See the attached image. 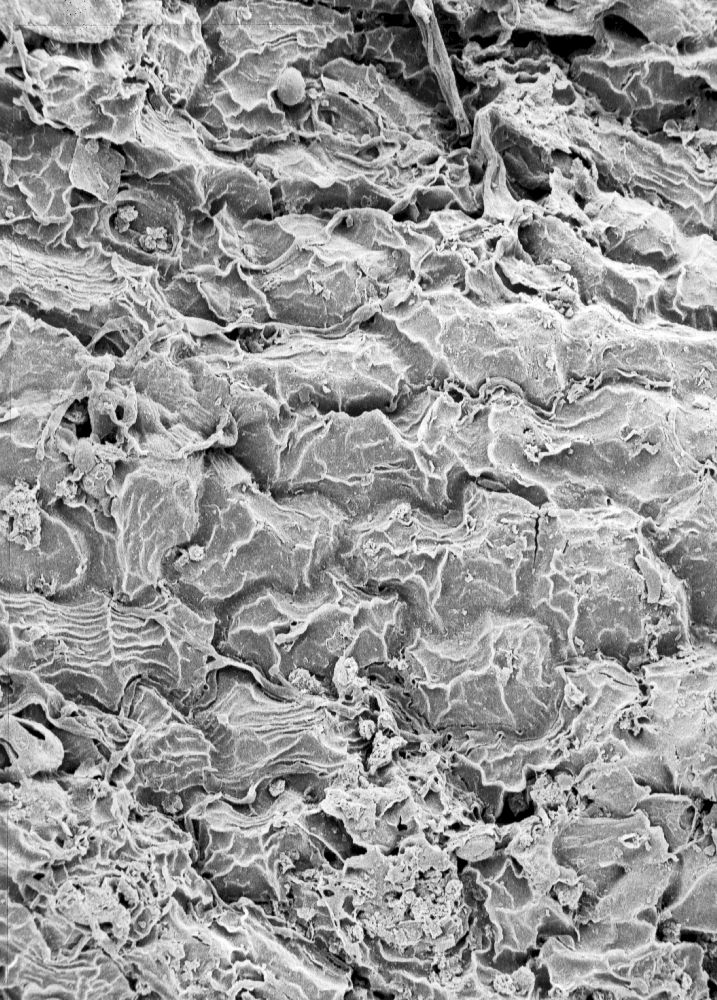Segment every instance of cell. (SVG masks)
Instances as JSON below:
<instances>
[{
	"label": "cell",
	"instance_id": "obj_1",
	"mask_svg": "<svg viewBox=\"0 0 717 1000\" xmlns=\"http://www.w3.org/2000/svg\"><path fill=\"white\" fill-rule=\"evenodd\" d=\"M160 614L91 588L63 600L11 592L1 604L11 647L1 667L32 671L66 699L83 696L117 712L137 678L168 693L180 686L171 630Z\"/></svg>",
	"mask_w": 717,
	"mask_h": 1000
},
{
	"label": "cell",
	"instance_id": "obj_2",
	"mask_svg": "<svg viewBox=\"0 0 717 1000\" xmlns=\"http://www.w3.org/2000/svg\"><path fill=\"white\" fill-rule=\"evenodd\" d=\"M183 460V459H182ZM131 455L117 464L106 487L116 523L117 585L113 599L147 606L160 595L162 562L173 546L192 539L195 488L190 462Z\"/></svg>",
	"mask_w": 717,
	"mask_h": 1000
},
{
	"label": "cell",
	"instance_id": "obj_3",
	"mask_svg": "<svg viewBox=\"0 0 717 1000\" xmlns=\"http://www.w3.org/2000/svg\"><path fill=\"white\" fill-rule=\"evenodd\" d=\"M40 544L31 549L1 539V588L67 599L88 588L102 556L91 511L62 499L41 506Z\"/></svg>",
	"mask_w": 717,
	"mask_h": 1000
},
{
	"label": "cell",
	"instance_id": "obj_4",
	"mask_svg": "<svg viewBox=\"0 0 717 1000\" xmlns=\"http://www.w3.org/2000/svg\"><path fill=\"white\" fill-rule=\"evenodd\" d=\"M553 852L558 863L577 874L613 864L629 871L677 856L661 828L651 826L639 809L622 818L573 817L556 836Z\"/></svg>",
	"mask_w": 717,
	"mask_h": 1000
},
{
	"label": "cell",
	"instance_id": "obj_5",
	"mask_svg": "<svg viewBox=\"0 0 717 1000\" xmlns=\"http://www.w3.org/2000/svg\"><path fill=\"white\" fill-rule=\"evenodd\" d=\"M143 63L152 68L172 105L189 100L212 63L196 8L162 12L161 23L145 34Z\"/></svg>",
	"mask_w": 717,
	"mask_h": 1000
},
{
	"label": "cell",
	"instance_id": "obj_6",
	"mask_svg": "<svg viewBox=\"0 0 717 1000\" xmlns=\"http://www.w3.org/2000/svg\"><path fill=\"white\" fill-rule=\"evenodd\" d=\"M122 16L119 0L0 2V25L7 39L19 27L62 44H96L115 34Z\"/></svg>",
	"mask_w": 717,
	"mask_h": 1000
},
{
	"label": "cell",
	"instance_id": "obj_7",
	"mask_svg": "<svg viewBox=\"0 0 717 1000\" xmlns=\"http://www.w3.org/2000/svg\"><path fill=\"white\" fill-rule=\"evenodd\" d=\"M163 1H123L115 34L96 44L45 41V50L62 68L101 72L116 79L135 77L145 54L144 30L161 23Z\"/></svg>",
	"mask_w": 717,
	"mask_h": 1000
},
{
	"label": "cell",
	"instance_id": "obj_8",
	"mask_svg": "<svg viewBox=\"0 0 717 1000\" xmlns=\"http://www.w3.org/2000/svg\"><path fill=\"white\" fill-rule=\"evenodd\" d=\"M675 854L680 863L661 897L659 924L672 919L681 930L716 934V845L702 848L690 840Z\"/></svg>",
	"mask_w": 717,
	"mask_h": 1000
},
{
	"label": "cell",
	"instance_id": "obj_9",
	"mask_svg": "<svg viewBox=\"0 0 717 1000\" xmlns=\"http://www.w3.org/2000/svg\"><path fill=\"white\" fill-rule=\"evenodd\" d=\"M124 81L93 70L61 68L31 95L48 121L90 139L102 119L98 102L119 94Z\"/></svg>",
	"mask_w": 717,
	"mask_h": 1000
},
{
	"label": "cell",
	"instance_id": "obj_10",
	"mask_svg": "<svg viewBox=\"0 0 717 1000\" xmlns=\"http://www.w3.org/2000/svg\"><path fill=\"white\" fill-rule=\"evenodd\" d=\"M567 805L556 809L536 806L535 814L518 822L517 831L504 852L521 865V874L528 880L536 897L549 894L553 885L578 881L577 872L561 865L553 852L556 836L570 821Z\"/></svg>",
	"mask_w": 717,
	"mask_h": 1000
},
{
	"label": "cell",
	"instance_id": "obj_11",
	"mask_svg": "<svg viewBox=\"0 0 717 1000\" xmlns=\"http://www.w3.org/2000/svg\"><path fill=\"white\" fill-rule=\"evenodd\" d=\"M28 706L23 715L1 716V744L10 765L1 769L2 782L19 783L40 773H56L65 756L64 745L56 732Z\"/></svg>",
	"mask_w": 717,
	"mask_h": 1000
},
{
	"label": "cell",
	"instance_id": "obj_12",
	"mask_svg": "<svg viewBox=\"0 0 717 1000\" xmlns=\"http://www.w3.org/2000/svg\"><path fill=\"white\" fill-rule=\"evenodd\" d=\"M536 957H530L526 964L532 969L544 965L553 987L569 994L579 987L609 991L615 999L642 1000L641 997L614 972L607 954L579 951L575 946L562 943L556 936H549L539 946Z\"/></svg>",
	"mask_w": 717,
	"mask_h": 1000
},
{
	"label": "cell",
	"instance_id": "obj_13",
	"mask_svg": "<svg viewBox=\"0 0 717 1000\" xmlns=\"http://www.w3.org/2000/svg\"><path fill=\"white\" fill-rule=\"evenodd\" d=\"M317 51L302 47L297 40L272 47L268 44L260 52L237 58L230 67L216 74V78L243 110L249 111L261 103L272 106L271 93L288 64L311 58Z\"/></svg>",
	"mask_w": 717,
	"mask_h": 1000
},
{
	"label": "cell",
	"instance_id": "obj_14",
	"mask_svg": "<svg viewBox=\"0 0 717 1000\" xmlns=\"http://www.w3.org/2000/svg\"><path fill=\"white\" fill-rule=\"evenodd\" d=\"M137 140L157 148L184 166L202 168L227 162L229 157L216 155L206 147L198 130V121L184 108L168 111L145 104L137 127Z\"/></svg>",
	"mask_w": 717,
	"mask_h": 1000
},
{
	"label": "cell",
	"instance_id": "obj_15",
	"mask_svg": "<svg viewBox=\"0 0 717 1000\" xmlns=\"http://www.w3.org/2000/svg\"><path fill=\"white\" fill-rule=\"evenodd\" d=\"M679 857L650 864L625 873L599 898L591 921L623 922L655 906L679 866Z\"/></svg>",
	"mask_w": 717,
	"mask_h": 1000
},
{
	"label": "cell",
	"instance_id": "obj_16",
	"mask_svg": "<svg viewBox=\"0 0 717 1000\" xmlns=\"http://www.w3.org/2000/svg\"><path fill=\"white\" fill-rule=\"evenodd\" d=\"M574 781L573 788L580 796L614 818L634 814L637 804L652 792L648 785L638 784L624 765L601 758L585 765Z\"/></svg>",
	"mask_w": 717,
	"mask_h": 1000
},
{
	"label": "cell",
	"instance_id": "obj_17",
	"mask_svg": "<svg viewBox=\"0 0 717 1000\" xmlns=\"http://www.w3.org/2000/svg\"><path fill=\"white\" fill-rule=\"evenodd\" d=\"M125 163L122 152L109 141L78 137L68 169L69 178L74 189L111 204L120 191Z\"/></svg>",
	"mask_w": 717,
	"mask_h": 1000
},
{
	"label": "cell",
	"instance_id": "obj_18",
	"mask_svg": "<svg viewBox=\"0 0 717 1000\" xmlns=\"http://www.w3.org/2000/svg\"><path fill=\"white\" fill-rule=\"evenodd\" d=\"M32 210L33 219L42 224H61L72 218L74 187L62 157L54 159L41 171L21 177L17 183Z\"/></svg>",
	"mask_w": 717,
	"mask_h": 1000
},
{
	"label": "cell",
	"instance_id": "obj_19",
	"mask_svg": "<svg viewBox=\"0 0 717 1000\" xmlns=\"http://www.w3.org/2000/svg\"><path fill=\"white\" fill-rule=\"evenodd\" d=\"M702 798L676 793L654 792L643 798L636 809L641 810L651 826H659L675 854L692 838L701 817Z\"/></svg>",
	"mask_w": 717,
	"mask_h": 1000
},
{
	"label": "cell",
	"instance_id": "obj_20",
	"mask_svg": "<svg viewBox=\"0 0 717 1000\" xmlns=\"http://www.w3.org/2000/svg\"><path fill=\"white\" fill-rule=\"evenodd\" d=\"M564 909L558 901L549 894L536 897L526 906L515 910L486 909L497 935L493 939L495 958L504 948L528 953L530 949H539L537 945L538 929L543 919L551 910Z\"/></svg>",
	"mask_w": 717,
	"mask_h": 1000
},
{
	"label": "cell",
	"instance_id": "obj_21",
	"mask_svg": "<svg viewBox=\"0 0 717 1000\" xmlns=\"http://www.w3.org/2000/svg\"><path fill=\"white\" fill-rule=\"evenodd\" d=\"M150 85L124 81L120 93L98 102L102 119L90 139H103L114 145L137 142V127L147 102Z\"/></svg>",
	"mask_w": 717,
	"mask_h": 1000
},
{
	"label": "cell",
	"instance_id": "obj_22",
	"mask_svg": "<svg viewBox=\"0 0 717 1000\" xmlns=\"http://www.w3.org/2000/svg\"><path fill=\"white\" fill-rule=\"evenodd\" d=\"M477 881L487 890V898L484 901L485 909L515 911L536 898L528 880L517 872L511 858L503 873L496 880L483 882L477 879Z\"/></svg>",
	"mask_w": 717,
	"mask_h": 1000
},
{
	"label": "cell",
	"instance_id": "obj_23",
	"mask_svg": "<svg viewBox=\"0 0 717 1000\" xmlns=\"http://www.w3.org/2000/svg\"><path fill=\"white\" fill-rule=\"evenodd\" d=\"M120 147L126 160L123 176L136 175L149 180L184 167L167 153L144 146L138 141L128 142Z\"/></svg>",
	"mask_w": 717,
	"mask_h": 1000
},
{
	"label": "cell",
	"instance_id": "obj_24",
	"mask_svg": "<svg viewBox=\"0 0 717 1000\" xmlns=\"http://www.w3.org/2000/svg\"><path fill=\"white\" fill-rule=\"evenodd\" d=\"M575 948L582 952L600 954L610 950L617 939V924L606 921H589L577 925Z\"/></svg>",
	"mask_w": 717,
	"mask_h": 1000
},
{
	"label": "cell",
	"instance_id": "obj_25",
	"mask_svg": "<svg viewBox=\"0 0 717 1000\" xmlns=\"http://www.w3.org/2000/svg\"><path fill=\"white\" fill-rule=\"evenodd\" d=\"M535 973L525 963L511 973L498 974L492 986L503 999H532Z\"/></svg>",
	"mask_w": 717,
	"mask_h": 1000
},
{
	"label": "cell",
	"instance_id": "obj_26",
	"mask_svg": "<svg viewBox=\"0 0 717 1000\" xmlns=\"http://www.w3.org/2000/svg\"><path fill=\"white\" fill-rule=\"evenodd\" d=\"M617 939L612 949H621L625 952L636 951L654 940H656V926L651 923L633 918L628 921L616 922Z\"/></svg>",
	"mask_w": 717,
	"mask_h": 1000
},
{
	"label": "cell",
	"instance_id": "obj_27",
	"mask_svg": "<svg viewBox=\"0 0 717 1000\" xmlns=\"http://www.w3.org/2000/svg\"><path fill=\"white\" fill-rule=\"evenodd\" d=\"M500 842L497 831L476 834L456 848L455 855L469 863L476 862L491 856Z\"/></svg>",
	"mask_w": 717,
	"mask_h": 1000
},
{
	"label": "cell",
	"instance_id": "obj_28",
	"mask_svg": "<svg viewBox=\"0 0 717 1000\" xmlns=\"http://www.w3.org/2000/svg\"><path fill=\"white\" fill-rule=\"evenodd\" d=\"M1 218L15 222L33 218L32 210L27 204L26 196L18 185L7 186L1 180Z\"/></svg>",
	"mask_w": 717,
	"mask_h": 1000
},
{
	"label": "cell",
	"instance_id": "obj_29",
	"mask_svg": "<svg viewBox=\"0 0 717 1000\" xmlns=\"http://www.w3.org/2000/svg\"><path fill=\"white\" fill-rule=\"evenodd\" d=\"M115 468L108 462L96 464L83 478V487L93 498L101 500L106 497V487L114 475Z\"/></svg>",
	"mask_w": 717,
	"mask_h": 1000
},
{
	"label": "cell",
	"instance_id": "obj_30",
	"mask_svg": "<svg viewBox=\"0 0 717 1000\" xmlns=\"http://www.w3.org/2000/svg\"><path fill=\"white\" fill-rule=\"evenodd\" d=\"M510 858L504 852V847H501L495 850L491 856L471 862L468 866L478 872L477 879L479 881H494L503 873Z\"/></svg>",
	"mask_w": 717,
	"mask_h": 1000
},
{
	"label": "cell",
	"instance_id": "obj_31",
	"mask_svg": "<svg viewBox=\"0 0 717 1000\" xmlns=\"http://www.w3.org/2000/svg\"><path fill=\"white\" fill-rule=\"evenodd\" d=\"M582 873L587 874L594 881L597 887V895L600 898L625 873V869L620 865L613 864Z\"/></svg>",
	"mask_w": 717,
	"mask_h": 1000
},
{
	"label": "cell",
	"instance_id": "obj_32",
	"mask_svg": "<svg viewBox=\"0 0 717 1000\" xmlns=\"http://www.w3.org/2000/svg\"><path fill=\"white\" fill-rule=\"evenodd\" d=\"M552 891L556 895L559 904L571 911L576 910L579 899L584 892L582 883L579 880L573 885L557 882L553 885Z\"/></svg>",
	"mask_w": 717,
	"mask_h": 1000
},
{
	"label": "cell",
	"instance_id": "obj_33",
	"mask_svg": "<svg viewBox=\"0 0 717 1000\" xmlns=\"http://www.w3.org/2000/svg\"><path fill=\"white\" fill-rule=\"evenodd\" d=\"M598 901V896L583 892L573 914V922L576 926L591 921L592 913Z\"/></svg>",
	"mask_w": 717,
	"mask_h": 1000
},
{
	"label": "cell",
	"instance_id": "obj_34",
	"mask_svg": "<svg viewBox=\"0 0 717 1000\" xmlns=\"http://www.w3.org/2000/svg\"><path fill=\"white\" fill-rule=\"evenodd\" d=\"M660 924H662V933L664 936V941L673 944L680 942V932L682 930L678 922L672 919H666Z\"/></svg>",
	"mask_w": 717,
	"mask_h": 1000
},
{
	"label": "cell",
	"instance_id": "obj_35",
	"mask_svg": "<svg viewBox=\"0 0 717 1000\" xmlns=\"http://www.w3.org/2000/svg\"><path fill=\"white\" fill-rule=\"evenodd\" d=\"M701 829L704 834H711L717 831V806L713 804L708 814L701 815Z\"/></svg>",
	"mask_w": 717,
	"mask_h": 1000
},
{
	"label": "cell",
	"instance_id": "obj_36",
	"mask_svg": "<svg viewBox=\"0 0 717 1000\" xmlns=\"http://www.w3.org/2000/svg\"><path fill=\"white\" fill-rule=\"evenodd\" d=\"M522 791L517 792L518 794L509 798V806L514 815H517L528 807V791L525 794Z\"/></svg>",
	"mask_w": 717,
	"mask_h": 1000
},
{
	"label": "cell",
	"instance_id": "obj_37",
	"mask_svg": "<svg viewBox=\"0 0 717 1000\" xmlns=\"http://www.w3.org/2000/svg\"><path fill=\"white\" fill-rule=\"evenodd\" d=\"M635 918L647 921L652 925L658 927L659 925V909L657 906L648 907L640 911Z\"/></svg>",
	"mask_w": 717,
	"mask_h": 1000
},
{
	"label": "cell",
	"instance_id": "obj_38",
	"mask_svg": "<svg viewBox=\"0 0 717 1000\" xmlns=\"http://www.w3.org/2000/svg\"><path fill=\"white\" fill-rule=\"evenodd\" d=\"M410 49H411V50H417V45H416V46H414V47H412V48H409L408 50H410ZM404 52H406V54L404 55V57H403V58H402V60L400 61L401 63L403 62V59H404V58H406V56H407V48H406V46L404 47V49H402V50H401V52H400V55H402V54H403ZM411 56H416V57H417L418 55H417V54H414V53H412V52H408V57H411Z\"/></svg>",
	"mask_w": 717,
	"mask_h": 1000
}]
</instances>
